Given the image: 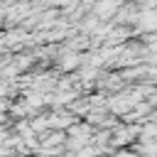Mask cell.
<instances>
[{
    "label": "cell",
    "instance_id": "cell-1",
    "mask_svg": "<svg viewBox=\"0 0 157 157\" xmlns=\"http://www.w3.org/2000/svg\"><path fill=\"white\" fill-rule=\"evenodd\" d=\"M47 118H49V130H64V132H66L71 125L78 123V118L71 115L66 108H64V110H47Z\"/></svg>",
    "mask_w": 157,
    "mask_h": 157
},
{
    "label": "cell",
    "instance_id": "cell-2",
    "mask_svg": "<svg viewBox=\"0 0 157 157\" xmlns=\"http://www.w3.org/2000/svg\"><path fill=\"white\" fill-rule=\"evenodd\" d=\"M66 132L64 130H47L44 135H39V147H47V150H56V147H66Z\"/></svg>",
    "mask_w": 157,
    "mask_h": 157
},
{
    "label": "cell",
    "instance_id": "cell-3",
    "mask_svg": "<svg viewBox=\"0 0 157 157\" xmlns=\"http://www.w3.org/2000/svg\"><path fill=\"white\" fill-rule=\"evenodd\" d=\"M140 42L147 47V52H150V54H157V32H152V34H142V37H140Z\"/></svg>",
    "mask_w": 157,
    "mask_h": 157
},
{
    "label": "cell",
    "instance_id": "cell-4",
    "mask_svg": "<svg viewBox=\"0 0 157 157\" xmlns=\"http://www.w3.org/2000/svg\"><path fill=\"white\" fill-rule=\"evenodd\" d=\"M113 157H140V155H137L132 147H125V150H115Z\"/></svg>",
    "mask_w": 157,
    "mask_h": 157
}]
</instances>
